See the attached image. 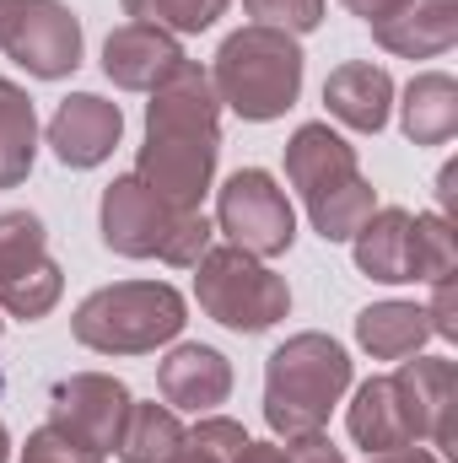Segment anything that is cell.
<instances>
[{
	"mask_svg": "<svg viewBox=\"0 0 458 463\" xmlns=\"http://www.w3.org/2000/svg\"><path fill=\"white\" fill-rule=\"evenodd\" d=\"M0 329H5V324H0Z\"/></svg>",
	"mask_w": 458,
	"mask_h": 463,
	"instance_id": "cell-38",
	"label": "cell"
},
{
	"mask_svg": "<svg viewBox=\"0 0 458 463\" xmlns=\"http://www.w3.org/2000/svg\"><path fill=\"white\" fill-rule=\"evenodd\" d=\"M98 227H103V242L114 253H124V259H162L173 269H195L205 259V248H211V222L200 211L167 205L135 173L129 178H114L103 189Z\"/></svg>",
	"mask_w": 458,
	"mask_h": 463,
	"instance_id": "cell-5",
	"label": "cell"
},
{
	"mask_svg": "<svg viewBox=\"0 0 458 463\" xmlns=\"http://www.w3.org/2000/svg\"><path fill=\"white\" fill-rule=\"evenodd\" d=\"M367 463H443V458L426 453V448H399V453H372Z\"/></svg>",
	"mask_w": 458,
	"mask_h": 463,
	"instance_id": "cell-34",
	"label": "cell"
},
{
	"mask_svg": "<svg viewBox=\"0 0 458 463\" xmlns=\"http://www.w3.org/2000/svg\"><path fill=\"white\" fill-rule=\"evenodd\" d=\"M405 135L415 146H448L458 129V81L448 71H426L405 87Z\"/></svg>",
	"mask_w": 458,
	"mask_h": 463,
	"instance_id": "cell-21",
	"label": "cell"
},
{
	"mask_svg": "<svg viewBox=\"0 0 458 463\" xmlns=\"http://www.w3.org/2000/svg\"><path fill=\"white\" fill-rule=\"evenodd\" d=\"M426 324H432V335H443V340H458V297H453V275L432 280V307H426Z\"/></svg>",
	"mask_w": 458,
	"mask_h": 463,
	"instance_id": "cell-29",
	"label": "cell"
},
{
	"mask_svg": "<svg viewBox=\"0 0 458 463\" xmlns=\"http://www.w3.org/2000/svg\"><path fill=\"white\" fill-rule=\"evenodd\" d=\"M11 458V431H5V426H0V463Z\"/></svg>",
	"mask_w": 458,
	"mask_h": 463,
	"instance_id": "cell-37",
	"label": "cell"
},
{
	"mask_svg": "<svg viewBox=\"0 0 458 463\" xmlns=\"http://www.w3.org/2000/svg\"><path fill=\"white\" fill-rule=\"evenodd\" d=\"M372 38L405 60H437L458 43V0H405L394 16L372 22Z\"/></svg>",
	"mask_w": 458,
	"mask_h": 463,
	"instance_id": "cell-16",
	"label": "cell"
},
{
	"mask_svg": "<svg viewBox=\"0 0 458 463\" xmlns=\"http://www.w3.org/2000/svg\"><path fill=\"white\" fill-rule=\"evenodd\" d=\"M394 393L410 426V442H432L443 458H453V399H458V366L448 355H415L399 361Z\"/></svg>",
	"mask_w": 458,
	"mask_h": 463,
	"instance_id": "cell-10",
	"label": "cell"
},
{
	"mask_svg": "<svg viewBox=\"0 0 458 463\" xmlns=\"http://www.w3.org/2000/svg\"><path fill=\"white\" fill-rule=\"evenodd\" d=\"M16 11H22V0H0V49H5V38H11V22H16Z\"/></svg>",
	"mask_w": 458,
	"mask_h": 463,
	"instance_id": "cell-36",
	"label": "cell"
},
{
	"mask_svg": "<svg viewBox=\"0 0 458 463\" xmlns=\"http://www.w3.org/2000/svg\"><path fill=\"white\" fill-rule=\"evenodd\" d=\"M211 87H216V103H227L237 118L270 124L302 92V49H297L291 33L248 22L216 49Z\"/></svg>",
	"mask_w": 458,
	"mask_h": 463,
	"instance_id": "cell-4",
	"label": "cell"
},
{
	"mask_svg": "<svg viewBox=\"0 0 458 463\" xmlns=\"http://www.w3.org/2000/svg\"><path fill=\"white\" fill-rule=\"evenodd\" d=\"M350 388V355L329 335H291L264 366V420L275 437H313Z\"/></svg>",
	"mask_w": 458,
	"mask_h": 463,
	"instance_id": "cell-3",
	"label": "cell"
},
{
	"mask_svg": "<svg viewBox=\"0 0 458 463\" xmlns=\"http://www.w3.org/2000/svg\"><path fill=\"white\" fill-rule=\"evenodd\" d=\"M248 5V16L259 22V27H281V33H313L319 22H324V0H243Z\"/></svg>",
	"mask_w": 458,
	"mask_h": 463,
	"instance_id": "cell-27",
	"label": "cell"
},
{
	"mask_svg": "<svg viewBox=\"0 0 458 463\" xmlns=\"http://www.w3.org/2000/svg\"><path fill=\"white\" fill-rule=\"evenodd\" d=\"M184 448V426L167 404H135L129 399V415H124V431H119V458L124 463H167Z\"/></svg>",
	"mask_w": 458,
	"mask_h": 463,
	"instance_id": "cell-23",
	"label": "cell"
},
{
	"mask_svg": "<svg viewBox=\"0 0 458 463\" xmlns=\"http://www.w3.org/2000/svg\"><path fill=\"white\" fill-rule=\"evenodd\" d=\"M415 253H421V280H426V286L443 280V275H453L458 242H453V222H448L443 211L415 216Z\"/></svg>",
	"mask_w": 458,
	"mask_h": 463,
	"instance_id": "cell-25",
	"label": "cell"
},
{
	"mask_svg": "<svg viewBox=\"0 0 458 463\" xmlns=\"http://www.w3.org/2000/svg\"><path fill=\"white\" fill-rule=\"evenodd\" d=\"M124 415H129V388L109 372H76V377L54 383V393H49V420L98 453L119 448Z\"/></svg>",
	"mask_w": 458,
	"mask_h": 463,
	"instance_id": "cell-12",
	"label": "cell"
},
{
	"mask_svg": "<svg viewBox=\"0 0 458 463\" xmlns=\"http://www.w3.org/2000/svg\"><path fill=\"white\" fill-rule=\"evenodd\" d=\"M129 22H151L162 33H205L232 0H119Z\"/></svg>",
	"mask_w": 458,
	"mask_h": 463,
	"instance_id": "cell-24",
	"label": "cell"
},
{
	"mask_svg": "<svg viewBox=\"0 0 458 463\" xmlns=\"http://www.w3.org/2000/svg\"><path fill=\"white\" fill-rule=\"evenodd\" d=\"M195 297L200 307L227 324L237 335H259V329H275L286 313H291V286L286 275H275L264 259L243 253V248H205V259L195 264Z\"/></svg>",
	"mask_w": 458,
	"mask_h": 463,
	"instance_id": "cell-7",
	"label": "cell"
},
{
	"mask_svg": "<svg viewBox=\"0 0 458 463\" xmlns=\"http://www.w3.org/2000/svg\"><path fill=\"white\" fill-rule=\"evenodd\" d=\"M286 458L291 463H345V453L324 437V431H313V437H291V442H286Z\"/></svg>",
	"mask_w": 458,
	"mask_h": 463,
	"instance_id": "cell-30",
	"label": "cell"
},
{
	"mask_svg": "<svg viewBox=\"0 0 458 463\" xmlns=\"http://www.w3.org/2000/svg\"><path fill=\"white\" fill-rule=\"evenodd\" d=\"M65 291V275L49 253L43 222L33 211H0V307L22 324H38Z\"/></svg>",
	"mask_w": 458,
	"mask_h": 463,
	"instance_id": "cell-8",
	"label": "cell"
},
{
	"mask_svg": "<svg viewBox=\"0 0 458 463\" xmlns=\"http://www.w3.org/2000/svg\"><path fill=\"white\" fill-rule=\"evenodd\" d=\"M22 463H103V453L87 448L81 437H71V431H60V426L49 420V426H38V431L27 437Z\"/></svg>",
	"mask_w": 458,
	"mask_h": 463,
	"instance_id": "cell-26",
	"label": "cell"
},
{
	"mask_svg": "<svg viewBox=\"0 0 458 463\" xmlns=\"http://www.w3.org/2000/svg\"><path fill=\"white\" fill-rule=\"evenodd\" d=\"M356 269L383 280V286H405V280H421V253H415V216L399 211V205H383L372 211L361 227H356Z\"/></svg>",
	"mask_w": 458,
	"mask_h": 463,
	"instance_id": "cell-15",
	"label": "cell"
},
{
	"mask_svg": "<svg viewBox=\"0 0 458 463\" xmlns=\"http://www.w3.org/2000/svg\"><path fill=\"white\" fill-rule=\"evenodd\" d=\"M437 200H443V216L453 222V200H458V167L448 162L443 167V178H437Z\"/></svg>",
	"mask_w": 458,
	"mask_h": 463,
	"instance_id": "cell-33",
	"label": "cell"
},
{
	"mask_svg": "<svg viewBox=\"0 0 458 463\" xmlns=\"http://www.w3.org/2000/svg\"><path fill=\"white\" fill-rule=\"evenodd\" d=\"M286 178L302 194V211L324 242H350L356 227L377 211V194L361 178L356 151L329 124H302L286 140Z\"/></svg>",
	"mask_w": 458,
	"mask_h": 463,
	"instance_id": "cell-2",
	"label": "cell"
},
{
	"mask_svg": "<svg viewBox=\"0 0 458 463\" xmlns=\"http://www.w3.org/2000/svg\"><path fill=\"white\" fill-rule=\"evenodd\" d=\"M5 54L38 81H60L81 65V22L60 0H22L11 38H5Z\"/></svg>",
	"mask_w": 458,
	"mask_h": 463,
	"instance_id": "cell-11",
	"label": "cell"
},
{
	"mask_svg": "<svg viewBox=\"0 0 458 463\" xmlns=\"http://www.w3.org/2000/svg\"><path fill=\"white\" fill-rule=\"evenodd\" d=\"M157 383H162V399L167 404L195 410V415H211L216 404H227L232 366H227V355L211 350V345H178L157 366Z\"/></svg>",
	"mask_w": 458,
	"mask_h": 463,
	"instance_id": "cell-17",
	"label": "cell"
},
{
	"mask_svg": "<svg viewBox=\"0 0 458 463\" xmlns=\"http://www.w3.org/2000/svg\"><path fill=\"white\" fill-rule=\"evenodd\" d=\"M356 340L377 361H410L432 340V324H426V307L415 302H372L356 313Z\"/></svg>",
	"mask_w": 458,
	"mask_h": 463,
	"instance_id": "cell-20",
	"label": "cell"
},
{
	"mask_svg": "<svg viewBox=\"0 0 458 463\" xmlns=\"http://www.w3.org/2000/svg\"><path fill=\"white\" fill-rule=\"evenodd\" d=\"M38 156V118H33V98L0 76V189H16L33 173Z\"/></svg>",
	"mask_w": 458,
	"mask_h": 463,
	"instance_id": "cell-22",
	"label": "cell"
},
{
	"mask_svg": "<svg viewBox=\"0 0 458 463\" xmlns=\"http://www.w3.org/2000/svg\"><path fill=\"white\" fill-rule=\"evenodd\" d=\"M324 103H329V114L340 118L345 129L377 135L388 124V109H394V76L383 65H372V60H350L340 71H329Z\"/></svg>",
	"mask_w": 458,
	"mask_h": 463,
	"instance_id": "cell-18",
	"label": "cell"
},
{
	"mask_svg": "<svg viewBox=\"0 0 458 463\" xmlns=\"http://www.w3.org/2000/svg\"><path fill=\"white\" fill-rule=\"evenodd\" d=\"M222 151V103L211 87V71L184 60L146 109V146L135 162V178L157 189L178 211H200Z\"/></svg>",
	"mask_w": 458,
	"mask_h": 463,
	"instance_id": "cell-1",
	"label": "cell"
},
{
	"mask_svg": "<svg viewBox=\"0 0 458 463\" xmlns=\"http://www.w3.org/2000/svg\"><path fill=\"white\" fill-rule=\"evenodd\" d=\"M178 65H184L178 38L151 22H124L103 43V76L124 92H157Z\"/></svg>",
	"mask_w": 458,
	"mask_h": 463,
	"instance_id": "cell-14",
	"label": "cell"
},
{
	"mask_svg": "<svg viewBox=\"0 0 458 463\" xmlns=\"http://www.w3.org/2000/svg\"><path fill=\"white\" fill-rule=\"evenodd\" d=\"M340 5H345V11H356V16H361V22L372 27V22H383V16H394V11H399L405 0H340Z\"/></svg>",
	"mask_w": 458,
	"mask_h": 463,
	"instance_id": "cell-32",
	"label": "cell"
},
{
	"mask_svg": "<svg viewBox=\"0 0 458 463\" xmlns=\"http://www.w3.org/2000/svg\"><path fill=\"white\" fill-rule=\"evenodd\" d=\"M178 329H184V297L167 280L103 286L71 318V335L98 355H146V350L178 340Z\"/></svg>",
	"mask_w": 458,
	"mask_h": 463,
	"instance_id": "cell-6",
	"label": "cell"
},
{
	"mask_svg": "<svg viewBox=\"0 0 458 463\" xmlns=\"http://www.w3.org/2000/svg\"><path fill=\"white\" fill-rule=\"evenodd\" d=\"M216 222H222L232 248H243L253 259L291 253V242H297V211H291L286 189L264 167H237L227 184H222Z\"/></svg>",
	"mask_w": 458,
	"mask_h": 463,
	"instance_id": "cell-9",
	"label": "cell"
},
{
	"mask_svg": "<svg viewBox=\"0 0 458 463\" xmlns=\"http://www.w3.org/2000/svg\"><path fill=\"white\" fill-rule=\"evenodd\" d=\"M119 135H124V114H119V103L98 98V92L65 98L54 109V118H49V146H54V156L65 167H98V162H109Z\"/></svg>",
	"mask_w": 458,
	"mask_h": 463,
	"instance_id": "cell-13",
	"label": "cell"
},
{
	"mask_svg": "<svg viewBox=\"0 0 458 463\" xmlns=\"http://www.w3.org/2000/svg\"><path fill=\"white\" fill-rule=\"evenodd\" d=\"M189 442L195 448H205V453H216L222 463H232L243 453V442H248V431L237 426V420H222V415H205L195 431H189Z\"/></svg>",
	"mask_w": 458,
	"mask_h": 463,
	"instance_id": "cell-28",
	"label": "cell"
},
{
	"mask_svg": "<svg viewBox=\"0 0 458 463\" xmlns=\"http://www.w3.org/2000/svg\"><path fill=\"white\" fill-rule=\"evenodd\" d=\"M232 463H291V458H286V442H243V453Z\"/></svg>",
	"mask_w": 458,
	"mask_h": 463,
	"instance_id": "cell-31",
	"label": "cell"
},
{
	"mask_svg": "<svg viewBox=\"0 0 458 463\" xmlns=\"http://www.w3.org/2000/svg\"><path fill=\"white\" fill-rule=\"evenodd\" d=\"M167 463H222V458H216V453H205V448H195V442H189V431H184V448H178Z\"/></svg>",
	"mask_w": 458,
	"mask_h": 463,
	"instance_id": "cell-35",
	"label": "cell"
},
{
	"mask_svg": "<svg viewBox=\"0 0 458 463\" xmlns=\"http://www.w3.org/2000/svg\"><path fill=\"white\" fill-rule=\"evenodd\" d=\"M356 448L372 453H399V448H415L410 442V426H405V410H399V393H394V377H372L356 388V404L345 415Z\"/></svg>",
	"mask_w": 458,
	"mask_h": 463,
	"instance_id": "cell-19",
	"label": "cell"
}]
</instances>
